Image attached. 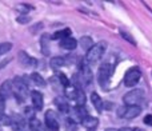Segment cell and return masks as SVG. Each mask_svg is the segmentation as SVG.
Wrapping results in <instances>:
<instances>
[{
	"instance_id": "1",
	"label": "cell",
	"mask_w": 152,
	"mask_h": 131,
	"mask_svg": "<svg viewBox=\"0 0 152 131\" xmlns=\"http://www.w3.org/2000/svg\"><path fill=\"white\" fill-rule=\"evenodd\" d=\"M12 84H13V96L19 102H24L27 95H28V86L24 82V79L18 76V78H15L12 80Z\"/></svg>"
},
{
	"instance_id": "2",
	"label": "cell",
	"mask_w": 152,
	"mask_h": 131,
	"mask_svg": "<svg viewBox=\"0 0 152 131\" xmlns=\"http://www.w3.org/2000/svg\"><path fill=\"white\" fill-rule=\"evenodd\" d=\"M104 51H105V43H97V44H94L88 51H87V55H86V62L88 63L94 64L97 63V62L102 59V56L104 55Z\"/></svg>"
},
{
	"instance_id": "3",
	"label": "cell",
	"mask_w": 152,
	"mask_h": 131,
	"mask_svg": "<svg viewBox=\"0 0 152 131\" xmlns=\"http://www.w3.org/2000/svg\"><path fill=\"white\" fill-rule=\"evenodd\" d=\"M144 91L140 88H135L132 91L127 92L123 96V102L126 106H140V103L144 100Z\"/></svg>"
},
{
	"instance_id": "4",
	"label": "cell",
	"mask_w": 152,
	"mask_h": 131,
	"mask_svg": "<svg viewBox=\"0 0 152 131\" xmlns=\"http://www.w3.org/2000/svg\"><path fill=\"white\" fill-rule=\"evenodd\" d=\"M113 63H111L110 60H105L100 64L99 67V83L102 84L103 87L110 82L111 76H112V72H113Z\"/></svg>"
},
{
	"instance_id": "5",
	"label": "cell",
	"mask_w": 152,
	"mask_h": 131,
	"mask_svg": "<svg viewBox=\"0 0 152 131\" xmlns=\"http://www.w3.org/2000/svg\"><path fill=\"white\" fill-rule=\"evenodd\" d=\"M143 108L140 106H121L118 108V116L123 119H135L142 114Z\"/></svg>"
},
{
	"instance_id": "6",
	"label": "cell",
	"mask_w": 152,
	"mask_h": 131,
	"mask_svg": "<svg viewBox=\"0 0 152 131\" xmlns=\"http://www.w3.org/2000/svg\"><path fill=\"white\" fill-rule=\"evenodd\" d=\"M140 78H142V71H140L139 67H131L128 71L126 72V75H124V86L127 87H135L137 83H139Z\"/></svg>"
},
{
	"instance_id": "7",
	"label": "cell",
	"mask_w": 152,
	"mask_h": 131,
	"mask_svg": "<svg viewBox=\"0 0 152 131\" xmlns=\"http://www.w3.org/2000/svg\"><path fill=\"white\" fill-rule=\"evenodd\" d=\"M44 121H45V127H48V130L51 131H59L60 126H59V121L56 118V114L53 110H47L44 115Z\"/></svg>"
},
{
	"instance_id": "8",
	"label": "cell",
	"mask_w": 152,
	"mask_h": 131,
	"mask_svg": "<svg viewBox=\"0 0 152 131\" xmlns=\"http://www.w3.org/2000/svg\"><path fill=\"white\" fill-rule=\"evenodd\" d=\"M18 58H19V62H20V64L23 66V67H36L37 66L36 59L32 58V56H29L26 51H20L19 55H18Z\"/></svg>"
},
{
	"instance_id": "9",
	"label": "cell",
	"mask_w": 152,
	"mask_h": 131,
	"mask_svg": "<svg viewBox=\"0 0 152 131\" xmlns=\"http://www.w3.org/2000/svg\"><path fill=\"white\" fill-rule=\"evenodd\" d=\"M13 94V84H12V80H5L4 83L0 86V96L3 99H8L11 95Z\"/></svg>"
},
{
	"instance_id": "10",
	"label": "cell",
	"mask_w": 152,
	"mask_h": 131,
	"mask_svg": "<svg viewBox=\"0 0 152 131\" xmlns=\"http://www.w3.org/2000/svg\"><path fill=\"white\" fill-rule=\"evenodd\" d=\"M53 103L56 105V107H58V110L60 111V113H69L71 111V107H69L68 102H67L66 96H58L55 98V100H53Z\"/></svg>"
},
{
	"instance_id": "11",
	"label": "cell",
	"mask_w": 152,
	"mask_h": 131,
	"mask_svg": "<svg viewBox=\"0 0 152 131\" xmlns=\"http://www.w3.org/2000/svg\"><path fill=\"white\" fill-rule=\"evenodd\" d=\"M31 100H32V107L34 108H36V110H42L43 108V102H44V99H43L42 92L32 91L31 92Z\"/></svg>"
},
{
	"instance_id": "12",
	"label": "cell",
	"mask_w": 152,
	"mask_h": 131,
	"mask_svg": "<svg viewBox=\"0 0 152 131\" xmlns=\"http://www.w3.org/2000/svg\"><path fill=\"white\" fill-rule=\"evenodd\" d=\"M81 124H83L84 127H86L88 131H92L95 130L97 127V124H99V119L95 118V116H91V115H87L86 118L83 119V121L80 122Z\"/></svg>"
},
{
	"instance_id": "13",
	"label": "cell",
	"mask_w": 152,
	"mask_h": 131,
	"mask_svg": "<svg viewBox=\"0 0 152 131\" xmlns=\"http://www.w3.org/2000/svg\"><path fill=\"white\" fill-rule=\"evenodd\" d=\"M77 40L74 39V38H67V39H63L60 40V47L64 48V50H68V51H72L76 48V46H77Z\"/></svg>"
},
{
	"instance_id": "14",
	"label": "cell",
	"mask_w": 152,
	"mask_h": 131,
	"mask_svg": "<svg viewBox=\"0 0 152 131\" xmlns=\"http://www.w3.org/2000/svg\"><path fill=\"white\" fill-rule=\"evenodd\" d=\"M28 126H29V129H31V131H45L43 123L36 118V116H31V118H29Z\"/></svg>"
},
{
	"instance_id": "15",
	"label": "cell",
	"mask_w": 152,
	"mask_h": 131,
	"mask_svg": "<svg viewBox=\"0 0 152 131\" xmlns=\"http://www.w3.org/2000/svg\"><path fill=\"white\" fill-rule=\"evenodd\" d=\"M91 102H92V105L95 106V108H96L99 113L103 110V108H104V102H103L102 98H100L96 92H92V94H91Z\"/></svg>"
},
{
	"instance_id": "16",
	"label": "cell",
	"mask_w": 152,
	"mask_h": 131,
	"mask_svg": "<svg viewBox=\"0 0 152 131\" xmlns=\"http://www.w3.org/2000/svg\"><path fill=\"white\" fill-rule=\"evenodd\" d=\"M71 29L69 28H64V29H60V31H56L55 34L51 36V39H53V40H63V39H67V38H69L71 36Z\"/></svg>"
},
{
	"instance_id": "17",
	"label": "cell",
	"mask_w": 152,
	"mask_h": 131,
	"mask_svg": "<svg viewBox=\"0 0 152 131\" xmlns=\"http://www.w3.org/2000/svg\"><path fill=\"white\" fill-rule=\"evenodd\" d=\"M77 91H79V88H76L74 84H69L68 87H66V88H64V94H66V98H68V99H72V100L76 99Z\"/></svg>"
},
{
	"instance_id": "18",
	"label": "cell",
	"mask_w": 152,
	"mask_h": 131,
	"mask_svg": "<svg viewBox=\"0 0 152 131\" xmlns=\"http://www.w3.org/2000/svg\"><path fill=\"white\" fill-rule=\"evenodd\" d=\"M50 39L47 34L42 36V54L43 55H50Z\"/></svg>"
},
{
	"instance_id": "19",
	"label": "cell",
	"mask_w": 152,
	"mask_h": 131,
	"mask_svg": "<svg viewBox=\"0 0 152 131\" xmlns=\"http://www.w3.org/2000/svg\"><path fill=\"white\" fill-rule=\"evenodd\" d=\"M66 59L61 58V56H55V58L51 59V67L53 68V70H58V68L63 67L64 64H66Z\"/></svg>"
},
{
	"instance_id": "20",
	"label": "cell",
	"mask_w": 152,
	"mask_h": 131,
	"mask_svg": "<svg viewBox=\"0 0 152 131\" xmlns=\"http://www.w3.org/2000/svg\"><path fill=\"white\" fill-rule=\"evenodd\" d=\"M29 78H31V80L34 82V84H36V86H39V87H44L45 86V80L43 79V76L40 75V74L32 72Z\"/></svg>"
},
{
	"instance_id": "21",
	"label": "cell",
	"mask_w": 152,
	"mask_h": 131,
	"mask_svg": "<svg viewBox=\"0 0 152 131\" xmlns=\"http://www.w3.org/2000/svg\"><path fill=\"white\" fill-rule=\"evenodd\" d=\"M79 43H80L81 48H83V50H86V51H88L89 48L94 46V40H92L89 36H83L80 40H79Z\"/></svg>"
},
{
	"instance_id": "22",
	"label": "cell",
	"mask_w": 152,
	"mask_h": 131,
	"mask_svg": "<svg viewBox=\"0 0 152 131\" xmlns=\"http://www.w3.org/2000/svg\"><path fill=\"white\" fill-rule=\"evenodd\" d=\"M75 102H76V105H77V106L84 107V105H86V95H84L83 90H79V91H77V95H76Z\"/></svg>"
},
{
	"instance_id": "23",
	"label": "cell",
	"mask_w": 152,
	"mask_h": 131,
	"mask_svg": "<svg viewBox=\"0 0 152 131\" xmlns=\"http://www.w3.org/2000/svg\"><path fill=\"white\" fill-rule=\"evenodd\" d=\"M120 36L123 38L126 42L131 43L132 46H136V40H135V38L132 36L131 34H128V32H126V31H120Z\"/></svg>"
},
{
	"instance_id": "24",
	"label": "cell",
	"mask_w": 152,
	"mask_h": 131,
	"mask_svg": "<svg viewBox=\"0 0 152 131\" xmlns=\"http://www.w3.org/2000/svg\"><path fill=\"white\" fill-rule=\"evenodd\" d=\"M16 10H18L20 13H23V15H27V13H28L31 10H34V8H32L31 5H27V4H20V5H18V7H16Z\"/></svg>"
},
{
	"instance_id": "25",
	"label": "cell",
	"mask_w": 152,
	"mask_h": 131,
	"mask_svg": "<svg viewBox=\"0 0 152 131\" xmlns=\"http://www.w3.org/2000/svg\"><path fill=\"white\" fill-rule=\"evenodd\" d=\"M11 50H12V44H11V43H7V42L0 43V55L8 52V51H11Z\"/></svg>"
},
{
	"instance_id": "26",
	"label": "cell",
	"mask_w": 152,
	"mask_h": 131,
	"mask_svg": "<svg viewBox=\"0 0 152 131\" xmlns=\"http://www.w3.org/2000/svg\"><path fill=\"white\" fill-rule=\"evenodd\" d=\"M59 80H60V83L64 86V88H66V87H68L69 84H71V83H69V79L67 78L64 74H61V72H59Z\"/></svg>"
},
{
	"instance_id": "27",
	"label": "cell",
	"mask_w": 152,
	"mask_h": 131,
	"mask_svg": "<svg viewBox=\"0 0 152 131\" xmlns=\"http://www.w3.org/2000/svg\"><path fill=\"white\" fill-rule=\"evenodd\" d=\"M18 23L19 24H27V23H29V20H31V18L29 16H27V15H20V16H18Z\"/></svg>"
},
{
	"instance_id": "28",
	"label": "cell",
	"mask_w": 152,
	"mask_h": 131,
	"mask_svg": "<svg viewBox=\"0 0 152 131\" xmlns=\"http://www.w3.org/2000/svg\"><path fill=\"white\" fill-rule=\"evenodd\" d=\"M42 28H43V23H37V24H35V26H32L31 28H29V31H31V34L35 35V34H37Z\"/></svg>"
},
{
	"instance_id": "29",
	"label": "cell",
	"mask_w": 152,
	"mask_h": 131,
	"mask_svg": "<svg viewBox=\"0 0 152 131\" xmlns=\"http://www.w3.org/2000/svg\"><path fill=\"white\" fill-rule=\"evenodd\" d=\"M144 124H147V126H152V115L151 114H148V115L144 116Z\"/></svg>"
},
{
	"instance_id": "30",
	"label": "cell",
	"mask_w": 152,
	"mask_h": 131,
	"mask_svg": "<svg viewBox=\"0 0 152 131\" xmlns=\"http://www.w3.org/2000/svg\"><path fill=\"white\" fill-rule=\"evenodd\" d=\"M4 103H5V100L0 96V118L4 115Z\"/></svg>"
},
{
	"instance_id": "31",
	"label": "cell",
	"mask_w": 152,
	"mask_h": 131,
	"mask_svg": "<svg viewBox=\"0 0 152 131\" xmlns=\"http://www.w3.org/2000/svg\"><path fill=\"white\" fill-rule=\"evenodd\" d=\"M119 131H134V129H129V127H123V129H120Z\"/></svg>"
},
{
	"instance_id": "32",
	"label": "cell",
	"mask_w": 152,
	"mask_h": 131,
	"mask_svg": "<svg viewBox=\"0 0 152 131\" xmlns=\"http://www.w3.org/2000/svg\"><path fill=\"white\" fill-rule=\"evenodd\" d=\"M134 131H145V130H143V129H139V127H137V129H134Z\"/></svg>"
},
{
	"instance_id": "33",
	"label": "cell",
	"mask_w": 152,
	"mask_h": 131,
	"mask_svg": "<svg viewBox=\"0 0 152 131\" xmlns=\"http://www.w3.org/2000/svg\"><path fill=\"white\" fill-rule=\"evenodd\" d=\"M105 131H119V130H116V129H108V130H105Z\"/></svg>"
},
{
	"instance_id": "34",
	"label": "cell",
	"mask_w": 152,
	"mask_h": 131,
	"mask_svg": "<svg viewBox=\"0 0 152 131\" xmlns=\"http://www.w3.org/2000/svg\"><path fill=\"white\" fill-rule=\"evenodd\" d=\"M15 131H27V130H24V129H15Z\"/></svg>"
}]
</instances>
